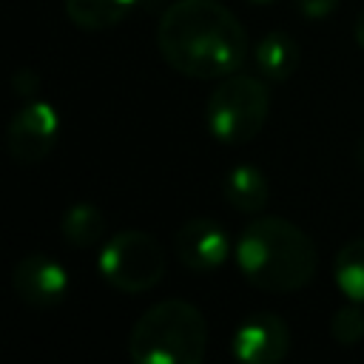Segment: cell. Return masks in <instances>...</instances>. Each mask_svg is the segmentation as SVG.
Returning <instances> with one entry per match:
<instances>
[{"instance_id": "6da1fadb", "label": "cell", "mask_w": 364, "mask_h": 364, "mask_svg": "<svg viewBox=\"0 0 364 364\" xmlns=\"http://www.w3.org/2000/svg\"><path fill=\"white\" fill-rule=\"evenodd\" d=\"M162 60L193 80H222L242 68L247 31L219 0H173L156 23Z\"/></svg>"}, {"instance_id": "7a4b0ae2", "label": "cell", "mask_w": 364, "mask_h": 364, "mask_svg": "<svg viewBox=\"0 0 364 364\" xmlns=\"http://www.w3.org/2000/svg\"><path fill=\"white\" fill-rule=\"evenodd\" d=\"M239 273L259 290L293 293L301 290L318 264L313 239L282 216L253 219L236 242Z\"/></svg>"}, {"instance_id": "3957f363", "label": "cell", "mask_w": 364, "mask_h": 364, "mask_svg": "<svg viewBox=\"0 0 364 364\" xmlns=\"http://www.w3.org/2000/svg\"><path fill=\"white\" fill-rule=\"evenodd\" d=\"M208 353V321L185 299L151 304L128 333L134 364H199Z\"/></svg>"}, {"instance_id": "277c9868", "label": "cell", "mask_w": 364, "mask_h": 364, "mask_svg": "<svg viewBox=\"0 0 364 364\" xmlns=\"http://www.w3.org/2000/svg\"><path fill=\"white\" fill-rule=\"evenodd\" d=\"M270 114V91L259 77L230 74L208 94L205 125L222 145L250 142Z\"/></svg>"}, {"instance_id": "5b68a950", "label": "cell", "mask_w": 364, "mask_h": 364, "mask_svg": "<svg viewBox=\"0 0 364 364\" xmlns=\"http://www.w3.org/2000/svg\"><path fill=\"white\" fill-rule=\"evenodd\" d=\"M97 270L119 293H145L162 282L165 253L151 233L128 228L102 245Z\"/></svg>"}, {"instance_id": "8992f818", "label": "cell", "mask_w": 364, "mask_h": 364, "mask_svg": "<svg viewBox=\"0 0 364 364\" xmlns=\"http://www.w3.org/2000/svg\"><path fill=\"white\" fill-rule=\"evenodd\" d=\"M60 136V114L51 102H28L23 105L9 128H6V148L17 165H37L43 162Z\"/></svg>"}, {"instance_id": "52a82bcc", "label": "cell", "mask_w": 364, "mask_h": 364, "mask_svg": "<svg viewBox=\"0 0 364 364\" xmlns=\"http://www.w3.org/2000/svg\"><path fill=\"white\" fill-rule=\"evenodd\" d=\"M230 353L245 364H279L290 353V327L276 313H250L233 330Z\"/></svg>"}, {"instance_id": "ba28073f", "label": "cell", "mask_w": 364, "mask_h": 364, "mask_svg": "<svg viewBox=\"0 0 364 364\" xmlns=\"http://www.w3.org/2000/svg\"><path fill=\"white\" fill-rule=\"evenodd\" d=\"M173 250L182 267H188L191 273H213L228 262L230 239L219 222L196 216L176 230Z\"/></svg>"}, {"instance_id": "9c48e42d", "label": "cell", "mask_w": 364, "mask_h": 364, "mask_svg": "<svg viewBox=\"0 0 364 364\" xmlns=\"http://www.w3.org/2000/svg\"><path fill=\"white\" fill-rule=\"evenodd\" d=\"M11 287L26 304H31L37 310H46V307H54V304H60L65 299V293H68V270L54 256L28 253L14 264Z\"/></svg>"}, {"instance_id": "30bf717a", "label": "cell", "mask_w": 364, "mask_h": 364, "mask_svg": "<svg viewBox=\"0 0 364 364\" xmlns=\"http://www.w3.org/2000/svg\"><path fill=\"white\" fill-rule=\"evenodd\" d=\"M225 199L239 213H259L270 202V185L256 165H236L225 176Z\"/></svg>"}, {"instance_id": "8fae6325", "label": "cell", "mask_w": 364, "mask_h": 364, "mask_svg": "<svg viewBox=\"0 0 364 364\" xmlns=\"http://www.w3.org/2000/svg\"><path fill=\"white\" fill-rule=\"evenodd\" d=\"M253 63H256V68H259V74L264 80L284 82L299 65V46H296V40L290 34L270 31L256 43Z\"/></svg>"}, {"instance_id": "7c38bea8", "label": "cell", "mask_w": 364, "mask_h": 364, "mask_svg": "<svg viewBox=\"0 0 364 364\" xmlns=\"http://www.w3.org/2000/svg\"><path fill=\"white\" fill-rule=\"evenodd\" d=\"M136 0H65V14L77 28L102 31L128 17Z\"/></svg>"}, {"instance_id": "4fadbf2b", "label": "cell", "mask_w": 364, "mask_h": 364, "mask_svg": "<svg viewBox=\"0 0 364 364\" xmlns=\"http://www.w3.org/2000/svg\"><path fill=\"white\" fill-rule=\"evenodd\" d=\"M60 230H63L65 242H71L74 247H94V245L102 242V236L108 230V222H105V216L97 205L77 202L63 213Z\"/></svg>"}, {"instance_id": "5bb4252c", "label": "cell", "mask_w": 364, "mask_h": 364, "mask_svg": "<svg viewBox=\"0 0 364 364\" xmlns=\"http://www.w3.org/2000/svg\"><path fill=\"white\" fill-rule=\"evenodd\" d=\"M333 279L350 301L364 304V239H353L336 253Z\"/></svg>"}, {"instance_id": "9a60e30c", "label": "cell", "mask_w": 364, "mask_h": 364, "mask_svg": "<svg viewBox=\"0 0 364 364\" xmlns=\"http://www.w3.org/2000/svg\"><path fill=\"white\" fill-rule=\"evenodd\" d=\"M330 336L341 347H355L358 341H364V304L350 301L338 307L330 318Z\"/></svg>"}, {"instance_id": "2e32d148", "label": "cell", "mask_w": 364, "mask_h": 364, "mask_svg": "<svg viewBox=\"0 0 364 364\" xmlns=\"http://www.w3.org/2000/svg\"><path fill=\"white\" fill-rule=\"evenodd\" d=\"M338 3H341V0H296V9H299L304 17H310V20H321V17H327Z\"/></svg>"}, {"instance_id": "e0dca14e", "label": "cell", "mask_w": 364, "mask_h": 364, "mask_svg": "<svg viewBox=\"0 0 364 364\" xmlns=\"http://www.w3.org/2000/svg\"><path fill=\"white\" fill-rule=\"evenodd\" d=\"M11 88H14V94H20V97H28V94H34V91L40 88V77H37L31 68H20V71L11 77Z\"/></svg>"}, {"instance_id": "ac0fdd59", "label": "cell", "mask_w": 364, "mask_h": 364, "mask_svg": "<svg viewBox=\"0 0 364 364\" xmlns=\"http://www.w3.org/2000/svg\"><path fill=\"white\" fill-rule=\"evenodd\" d=\"M353 34H355V43L364 48V11L355 17V26H353Z\"/></svg>"}, {"instance_id": "d6986e66", "label": "cell", "mask_w": 364, "mask_h": 364, "mask_svg": "<svg viewBox=\"0 0 364 364\" xmlns=\"http://www.w3.org/2000/svg\"><path fill=\"white\" fill-rule=\"evenodd\" d=\"M355 159H358V165L364 168V139L358 142V151H355Z\"/></svg>"}, {"instance_id": "ffe728a7", "label": "cell", "mask_w": 364, "mask_h": 364, "mask_svg": "<svg viewBox=\"0 0 364 364\" xmlns=\"http://www.w3.org/2000/svg\"><path fill=\"white\" fill-rule=\"evenodd\" d=\"M250 3H259V6H264V3H273V0H250Z\"/></svg>"}]
</instances>
